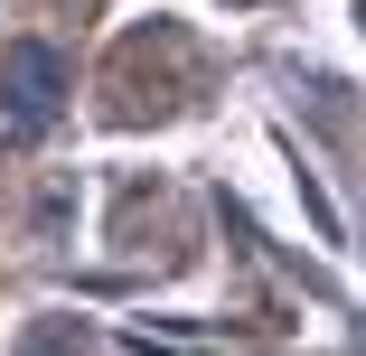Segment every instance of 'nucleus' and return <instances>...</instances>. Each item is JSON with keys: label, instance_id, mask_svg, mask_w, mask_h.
<instances>
[{"label": "nucleus", "instance_id": "1", "mask_svg": "<svg viewBox=\"0 0 366 356\" xmlns=\"http://www.w3.org/2000/svg\"><path fill=\"white\" fill-rule=\"evenodd\" d=\"M66 113V56L47 38H19L0 56V141H38Z\"/></svg>", "mask_w": 366, "mask_h": 356}]
</instances>
